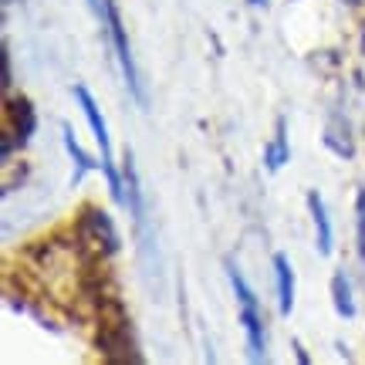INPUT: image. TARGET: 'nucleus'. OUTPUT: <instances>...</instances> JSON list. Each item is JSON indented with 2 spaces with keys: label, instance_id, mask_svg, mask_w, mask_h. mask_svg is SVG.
<instances>
[{
  "label": "nucleus",
  "instance_id": "nucleus-5",
  "mask_svg": "<svg viewBox=\"0 0 365 365\" xmlns=\"http://www.w3.org/2000/svg\"><path fill=\"white\" fill-rule=\"evenodd\" d=\"M125 166H122V186H125V203L122 207L132 213V220L143 227L145 220V207H143V186H139V173H135V163H132V153L125 149Z\"/></svg>",
  "mask_w": 365,
  "mask_h": 365
},
{
  "label": "nucleus",
  "instance_id": "nucleus-8",
  "mask_svg": "<svg viewBox=\"0 0 365 365\" xmlns=\"http://www.w3.org/2000/svg\"><path fill=\"white\" fill-rule=\"evenodd\" d=\"M61 132H65V149L71 153V159H75V176H71V182L78 186V182L85 180L91 170H98V163H102V159H91L88 153L81 149V145H78V135H75V129H71V125H65Z\"/></svg>",
  "mask_w": 365,
  "mask_h": 365
},
{
  "label": "nucleus",
  "instance_id": "nucleus-13",
  "mask_svg": "<svg viewBox=\"0 0 365 365\" xmlns=\"http://www.w3.org/2000/svg\"><path fill=\"white\" fill-rule=\"evenodd\" d=\"M4 85L11 88V51L4 48Z\"/></svg>",
  "mask_w": 365,
  "mask_h": 365
},
{
  "label": "nucleus",
  "instance_id": "nucleus-1",
  "mask_svg": "<svg viewBox=\"0 0 365 365\" xmlns=\"http://www.w3.org/2000/svg\"><path fill=\"white\" fill-rule=\"evenodd\" d=\"M88 7H91V14L98 17L105 38L112 41V48H115L118 68H122V78H125V88H129L132 98L145 108V88H143V78H139V68H135V61H132L129 34H125V24H122V17H118L115 0H88Z\"/></svg>",
  "mask_w": 365,
  "mask_h": 365
},
{
  "label": "nucleus",
  "instance_id": "nucleus-7",
  "mask_svg": "<svg viewBox=\"0 0 365 365\" xmlns=\"http://www.w3.org/2000/svg\"><path fill=\"white\" fill-rule=\"evenodd\" d=\"M7 115H11L14 122V135H17V145H24L31 135H34V129H38V118H34V105L27 102V98H11L7 102Z\"/></svg>",
  "mask_w": 365,
  "mask_h": 365
},
{
  "label": "nucleus",
  "instance_id": "nucleus-14",
  "mask_svg": "<svg viewBox=\"0 0 365 365\" xmlns=\"http://www.w3.org/2000/svg\"><path fill=\"white\" fill-rule=\"evenodd\" d=\"M294 349H298V362H301V365H308V362H312V359H308V352H304V349H301L298 341H294Z\"/></svg>",
  "mask_w": 365,
  "mask_h": 365
},
{
  "label": "nucleus",
  "instance_id": "nucleus-3",
  "mask_svg": "<svg viewBox=\"0 0 365 365\" xmlns=\"http://www.w3.org/2000/svg\"><path fill=\"white\" fill-rule=\"evenodd\" d=\"M71 91H75V98H78L81 112H85V118H88L95 143H98V149H102V170H105V180H108V190H112V200H115V203H125L122 176H118L115 166H112V143H108V125H105V115L98 112V102L91 98V91L85 88V85H75Z\"/></svg>",
  "mask_w": 365,
  "mask_h": 365
},
{
  "label": "nucleus",
  "instance_id": "nucleus-2",
  "mask_svg": "<svg viewBox=\"0 0 365 365\" xmlns=\"http://www.w3.org/2000/svg\"><path fill=\"white\" fill-rule=\"evenodd\" d=\"M227 274H230V284H234L237 304H240V325L247 331V359L250 362H264L267 359V341H264V314H261V301L254 294V287L244 281V274L237 264H227Z\"/></svg>",
  "mask_w": 365,
  "mask_h": 365
},
{
  "label": "nucleus",
  "instance_id": "nucleus-10",
  "mask_svg": "<svg viewBox=\"0 0 365 365\" xmlns=\"http://www.w3.org/2000/svg\"><path fill=\"white\" fill-rule=\"evenodd\" d=\"M287 156H291V149H287V122L281 118V122H277V132H274V139H271V145L264 149V163H267V170H271V173H277L287 163Z\"/></svg>",
  "mask_w": 365,
  "mask_h": 365
},
{
  "label": "nucleus",
  "instance_id": "nucleus-11",
  "mask_svg": "<svg viewBox=\"0 0 365 365\" xmlns=\"http://www.w3.org/2000/svg\"><path fill=\"white\" fill-rule=\"evenodd\" d=\"M331 294H335V308H339L341 318H355V301H352V287H349V277L345 274H335L331 281Z\"/></svg>",
  "mask_w": 365,
  "mask_h": 365
},
{
  "label": "nucleus",
  "instance_id": "nucleus-15",
  "mask_svg": "<svg viewBox=\"0 0 365 365\" xmlns=\"http://www.w3.org/2000/svg\"><path fill=\"white\" fill-rule=\"evenodd\" d=\"M250 4H264V0H250Z\"/></svg>",
  "mask_w": 365,
  "mask_h": 365
},
{
  "label": "nucleus",
  "instance_id": "nucleus-4",
  "mask_svg": "<svg viewBox=\"0 0 365 365\" xmlns=\"http://www.w3.org/2000/svg\"><path fill=\"white\" fill-rule=\"evenodd\" d=\"M81 227H85V240L91 247H98V254H115L118 250V234L105 210H85Z\"/></svg>",
  "mask_w": 365,
  "mask_h": 365
},
{
  "label": "nucleus",
  "instance_id": "nucleus-6",
  "mask_svg": "<svg viewBox=\"0 0 365 365\" xmlns=\"http://www.w3.org/2000/svg\"><path fill=\"white\" fill-rule=\"evenodd\" d=\"M274 277H277V312L291 314L294 312V271H291V261H287V254H274Z\"/></svg>",
  "mask_w": 365,
  "mask_h": 365
},
{
  "label": "nucleus",
  "instance_id": "nucleus-12",
  "mask_svg": "<svg viewBox=\"0 0 365 365\" xmlns=\"http://www.w3.org/2000/svg\"><path fill=\"white\" fill-rule=\"evenodd\" d=\"M359 254L365 261V190L359 193Z\"/></svg>",
  "mask_w": 365,
  "mask_h": 365
},
{
  "label": "nucleus",
  "instance_id": "nucleus-9",
  "mask_svg": "<svg viewBox=\"0 0 365 365\" xmlns=\"http://www.w3.org/2000/svg\"><path fill=\"white\" fill-rule=\"evenodd\" d=\"M308 207H312V220L318 227V250L328 257L331 254V220H328V210L318 193H308Z\"/></svg>",
  "mask_w": 365,
  "mask_h": 365
}]
</instances>
